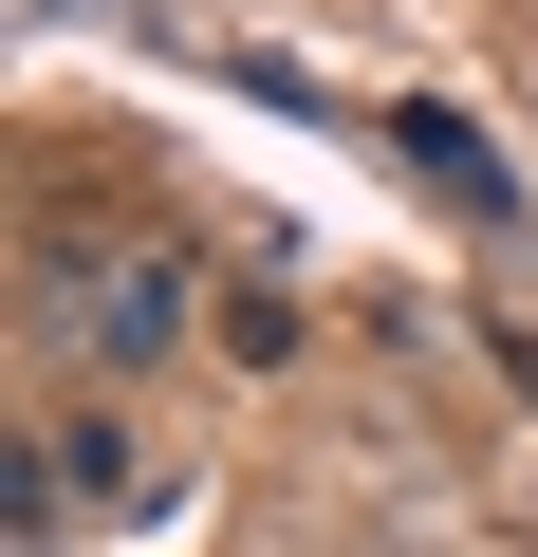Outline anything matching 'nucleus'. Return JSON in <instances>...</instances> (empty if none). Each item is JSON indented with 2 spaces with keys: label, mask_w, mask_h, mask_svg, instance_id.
<instances>
[{
  "label": "nucleus",
  "mask_w": 538,
  "mask_h": 557,
  "mask_svg": "<svg viewBox=\"0 0 538 557\" xmlns=\"http://www.w3.org/2000/svg\"><path fill=\"white\" fill-rule=\"evenodd\" d=\"M186 298H204L186 242H93V260H57V335H75L93 372H149V354L186 335Z\"/></svg>",
  "instance_id": "obj_1"
},
{
  "label": "nucleus",
  "mask_w": 538,
  "mask_h": 557,
  "mask_svg": "<svg viewBox=\"0 0 538 557\" xmlns=\"http://www.w3.org/2000/svg\"><path fill=\"white\" fill-rule=\"evenodd\" d=\"M390 149H409V168H427V186H446L464 223H520V168H501V149H483L464 112H427V94H409V112H390Z\"/></svg>",
  "instance_id": "obj_2"
},
{
  "label": "nucleus",
  "mask_w": 538,
  "mask_h": 557,
  "mask_svg": "<svg viewBox=\"0 0 538 557\" xmlns=\"http://www.w3.org/2000/svg\"><path fill=\"white\" fill-rule=\"evenodd\" d=\"M223 354H260V372L298 354V298H279V278H241V298H223Z\"/></svg>",
  "instance_id": "obj_3"
},
{
  "label": "nucleus",
  "mask_w": 538,
  "mask_h": 557,
  "mask_svg": "<svg viewBox=\"0 0 538 557\" xmlns=\"http://www.w3.org/2000/svg\"><path fill=\"white\" fill-rule=\"evenodd\" d=\"M38 20H93V0H38Z\"/></svg>",
  "instance_id": "obj_4"
}]
</instances>
